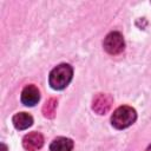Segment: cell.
Listing matches in <instances>:
<instances>
[{"label":"cell","mask_w":151,"mask_h":151,"mask_svg":"<svg viewBox=\"0 0 151 151\" xmlns=\"http://www.w3.org/2000/svg\"><path fill=\"white\" fill-rule=\"evenodd\" d=\"M33 123V118L31 114L26 113V112H20L17 113L13 117V125L15 126V129L18 130H25L27 127H29Z\"/></svg>","instance_id":"6"},{"label":"cell","mask_w":151,"mask_h":151,"mask_svg":"<svg viewBox=\"0 0 151 151\" xmlns=\"http://www.w3.org/2000/svg\"><path fill=\"white\" fill-rule=\"evenodd\" d=\"M40 99V93L37 86L27 85L21 92V101L26 106H34Z\"/></svg>","instance_id":"4"},{"label":"cell","mask_w":151,"mask_h":151,"mask_svg":"<svg viewBox=\"0 0 151 151\" xmlns=\"http://www.w3.org/2000/svg\"><path fill=\"white\" fill-rule=\"evenodd\" d=\"M22 145L27 151H38L44 145V137L38 132H31L24 137Z\"/></svg>","instance_id":"5"},{"label":"cell","mask_w":151,"mask_h":151,"mask_svg":"<svg viewBox=\"0 0 151 151\" xmlns=\"http://www.w3.org/2000/svg\"><path fill=\"white\" fill-rule=\"evenodd\" d=\"M104 48L110 54H118L124 50V39L119 32H111L104 40Z\"/></svg>","instance_id":"3"},{"label":"cell","mask_w":151,"mask_h":151,"mask_svg":"<svg viewBox=\"0 0 151 151\" xmlns=\"http://www.w3.org/2000/svg\"><path fill=\"white\" fill-rule=\"evenodd\" d=\"M73 76V70L68 64H60L54 67L50 73V85L54 90H63L65 88Z\"/></svg>","instance_id":"1"},{"label":"cell","mask_w":151,"mask_h":151,"mask_svg":"<svg viewBox=\"0 0 151 151\" xmlns=\"http://www.w3.org/2000/svg\"><path fill=\"white\" fill-rule=\"evenodd\" d=\"M72 147H73V142L66 137L55 138L50 145L51 151H71Z\"/></svg>","instance_id":"7"},{"label":"cell","mask_w":151,"mask_h":151,"mask_svg":"<svg viewBox=\"0 0 151 151\" xmlns=\"http://www.w3.org/2000/svg\"><path fill=\"white\" fill-rule=\"evenodd\" d=\"M136 118H137V114L132 107L120 106L113 112V114L111 117V122L116 129L122 130V129H126L130 125H132L134 123Z\"/></svg>","instance_id":"2"}]
</instances>
